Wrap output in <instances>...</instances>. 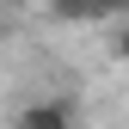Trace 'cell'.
<instances>
[{"instance_id":"cell-2","label":"cell","mask_w":129,"mask_h":129,"mask_svg":"<svg viewBox=\"0 0 129 129\" xmlns=\"http://www.w3.org/2000/svg\"><path fill=\"white\" fill-rule=\"evenodd\" d=\"M19 129H74V105L68 99H31L19 111Z\"/></svg>"},{"instance_id":"cell-1","label":"cell","mask_w":129,"mask_h":129,"mask_svg":"<svg viewBox=\"0 0 129 129\" xmlns=\"http://www.w3.org/2000/svg\"><path fill=\"white\" fill-rule=\"evenodd\" d=\"M129 0H49V12L61 25H105V19H123Z\"/></svg>"}]
</instances>
